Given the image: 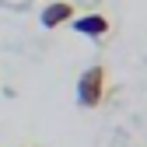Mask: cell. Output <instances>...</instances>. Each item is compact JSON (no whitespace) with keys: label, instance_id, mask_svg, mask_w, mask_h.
Returning <instances> with one entry per match:
<instances>
[{"label":"cell","instance_id":"6da1fadb","mask_svg":"<svg viewBox=\"0 0 147 147\" xmlns=\"http://www.w3.org/2000/svg\"><path fill=\"white\" fill-rule=\"evenodd\" d=\"M105 84H109L105 67H102V63L88 67V70L81 74V81H77V102H81L84 109H98L102 98H105Z\"/></svg>","mask_w":147,"mask_h":147},{"label":"cell","instance_id":"7a4b0ae2","mask_svg":"<svg viewBox=\"0 0 147 147\" xmlns=\"http://www.w3.org/2000/svg\"><path fill=\"white\" fill-rule=\"evenodd\" d=\"M74 4L70 0H53V4H46L42 7V14H39V25L42 28H60V25H67V21H74Z\"/></svg>","mask_w":147,"mask_h":147},{"label":"cell","instance_id":"3957f363","mask_svg":"<svg viewBox=\"0 0 147 147\" xmlns=\"http://www.w3.org/2000/svg\"><path fill=\"white\" fill-rule=\"evenodd\" d=\"M74 32L77 35H84V39H102V35H109V18L105 14H81V18H74Z\"/></svg>","mask_w":147,"mask_h":147}]
</instances>
